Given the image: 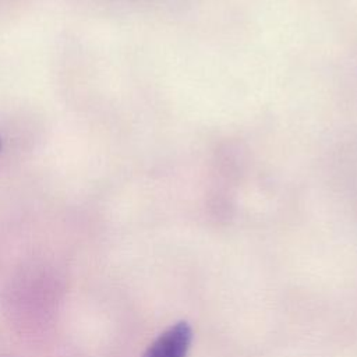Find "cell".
<instances>
[{"instance_id": "obj_1", "label": "cell", "mask_w": 357, "mask_h": 357, "mask_svg": "<svg viewBox=\"0 0 357 357\" xmlns=\"http://www.w3.org/2000/svg\"><path fill=\"white\" fill-rule=\"evenodd\" d=\"M191 340V326L184 321L177 322L151 343L144 357H187Z\"/></svg>"}, {"instance_id": "obj_2", "label": "cell", "mask_w": 357, "mask_h": 357, "mask_svg": "<svg viewBox=\"0 0 357 357\" xmlns=\"http://www.w3.org/2000/svg\"><path fill=\"white\" fill-rule=\"evenodd\" d=\"M0 146H1V141H0Z\"/></svg>"}]
</instances>
